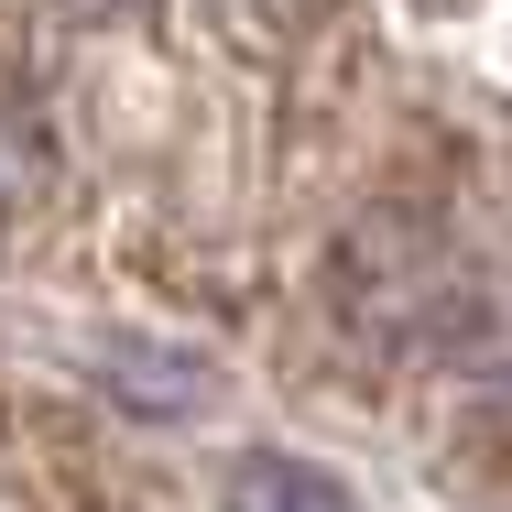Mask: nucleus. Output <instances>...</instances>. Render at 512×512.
I'll return each mask as SVG.
<instances>
[{
	"instance_id": "obj_1",
	"label": "nucleus",
	"mask_w": 512,
	"mask_h": 512,
	"mask_svg": "<svg viewBox=\"0 0 512 512\" xmlns=\"http://www.w3.org/2000/svg\"><path fill=\"white\" fill-rule=\"evenodd\" d=\"M229 512H349V491H338L327 469H306V458L262 447V458L229 469Z\"/></svg>"
}]
</instances>
